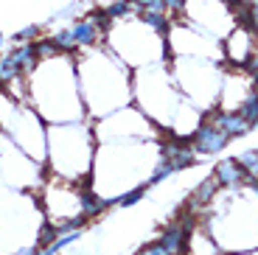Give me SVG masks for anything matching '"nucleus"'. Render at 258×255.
I'll list each match as a JSON object with an SVG mask.
<instances>
[{
	"label": "nucleus",
	"mask_w": 258,
	"mask_h": 255,
	"mask_svg": "<svg viewBox=\"0 0 258 255\" xmlns=\"http://www.w3.org/2000/svg\"><path fill=\"white\" fill-rule=\"evenodd\" d=\"M28 104L45 123H71L87 118L79 90L76 53L39 59L28 73Z\"/></svg>",
	"instance_id": "nucleus-1"
},
{
	"label": "nucleus",
	"mask_w": 258,
	"mask_h": 255,
	"mask_svg": "<svg viewBox=\"0 0 258 255\" xmlns=\"http://www.w3.org/2000/svg\"><path fill=\"white\" fill-rule=\"evenodd\" d=\"M79 90L87 118L98 121L104 115L132 104V71L107 48H87L76 53Z\"/></svg>",
	"instance_id": "nucleus-2"
},
{
	"label": "nucleus",
	"mask_w": 258,
	"mask_h": 255,
	"mask_svg": "<svg viewBox=\"0 0 258 255\" xmlns=\"http://www.w3.org/2000/svg\"><path fill=\"white\" fill-rule=\"evenodd\" d=\"M96 129L90 118L48 126V157L53 177L76 185H93V163H96Z\"/></svg>",
	"instance_id": "nucleus-3"
},
{
	"label": "nucleus",
	"mask_w": 258,
	"mask_h": 255,
	"mask_svg": "<svg viewBox=\"0 0 258 255\" xmlns=\"http://www.w3.org/2000/svg\"><path fill=\"white\" fill-rule=\"evenodd\" d=\"M107 51L115 53L129 71H143L152 65H166L171 59L168 51V37L157 34L155 28H149L138 14L126 20H115L112 28L104 37Z\"/></svg>",
	"instance_id": "nucleus-4"
},
{
	"label": "nucleus",
	"mask_w": 258,
	"mask_h": 255,
	"mask_svg": "<svg viewBox=\"0 0 258 255\" xmlns=\"http://www.w3.org/2000/svg\"><path fill=\"white\" fill-rule=\"evenodd\" d=\"M168 73L180 87V93L202 112L219 107L222 79H225V62L202 56H171Z\"/></svg>",
	"instance_id": "nucleus-5"
},
{
	"label": "nucleus",
	"mask_w": 258,
	"mask_h": 255,
	"mask_svg": "<svg viewBox=\"0 0 258 255\" xmlns=\"http://www.w3.org/2000/svg\"><path fill=\"white\" fill-rule=\"evenodd\" d=\"M222 56H225V62L233 65V68H247L250 59L255 56V31L247 28V26H236L225 37Z\"/></svg>",
	"instance_id": "nucleus-6"
},
{
	"label": "nucleus",
	"mask_w": 258,
	"mask_h": 255,
	"mask_svg": "<svg viewBox=\"0 0 258 255\" xmlns=\"http://www.w3.org/2000/svg\"><path fill=\"white\" fill-rule=\"evenodd\" d=\"M230 141H233L230 135L222 132L219 126H213V123L205 121V118H202V123L194 129V135H191V146H194V152L200 154V157L222 154L227 146H230Z\"/></svg>",
	"instance_id": "nucleus-7"
},
{
	"label": "nucleus",
	"mask_w": 258,
	"mask_h": 255,
	"mask_svg": "<svg viewBox=\"0 0 258 255\" xmlns=\"http://www.w3.org/2000/svg\"><path fill=\"white\" fill-rule=\"evenodd\" d=\"M213 179L219 182L222 191H236V188H244L247 182H250V177H247V171L241 168L239 157H225L219 160L216 166H213Z\"/></svg>",
	"instance_id": "nucleus-8"
},
{
	"label": "nucleus",
	"mask_w": 258,
	"mask_h": 255,
	"mask_svg": "<svg viewBox=\"0 0 258 255\" xmlns=\"http://www.w3.org/2000/svg\"><path fill=\"white\" fill-rule=\"evenodd\" d=\"M202 118H205V121H211L213 126H219L222 132H227L233 138V141H236V138H247V135L252 132V123L250 121H244V118H241L239 112H230V109H211V112H205L202 115Z\"/></svg>",
	"instance_id": "nucleus-9"
},
{
	"label": "nucleus",
	"mask_w": 258,
	"mask_h": 255,
	"mask_svg": "<svg viewBox=\"0 0 258 255\" xmlns=\"http://www.w3.org/2000/svg\"><path fill=\"white\" fill-rule=\"evenodd\" d=\"M146 194H149L146 185H132V188H126V191L115 194V197L110 199V205H118V208H132V205L143 202V199H146Z\"/></svg>",
	"instance_id": "nucleus-10"
},
{
	"label": "nucleus",
	"mask_w": 258,
	"mask_h": 255,
	"mask_svg": "<svg viewBox=\"0 0 258 255\" xmlns=\"http://www.w3.org/2000/svg\"><path fill=\"white\" fill-rule=\"evenodd\" d=\"M104 12L110 14L112 23H115V20H126V17H132V14H138L132 0H112V3H107V6H104Z\"/></svg>",
	"instance_id": "nucleus-11"
},
{
	"label": "nucleus",
	"mask_w": 258,
	"mask_h": 255,
	"mask_svg": "<svg viewBox=\"0 0 258 255\" xmlns=\"http://www.w3.org/2000/svg\"><path fill=\"white\" fill-rule=\"evenodd\" d=\"M233 112H239L244 121H250L252 126H258V93H255L252 98H247V101L241 104L239 109H233Z\"/></svg>",
	"instance_id": "nucleus-12"
},
{
	"label": "nucleus",
	"mask_w": 258,
	"mask_h": 255,
	"mask_svg": "<svg viewBox=\"0 0 258 255\" xmlns=\"http://www.w3.org/2000/svg\"><path fill=\"white\" fill-rule=\"evenodd\" d=\"M239 163H241V168L247 171V177H250V179L258 177V149H250V152L239 154ZM247 185H250V182H247Z\"/></svg>",
	"instance_id": "nucleus-13"
},
{
	"label": "nucleus",
	"mask_w": 258,
	"mask_h": 255,
	"mask_svg": "<svg viewBox=\"0 0 258 255\" xmlns=\"http://www.w3.org/2000/svg\"><path fill=\"white\" fill-rule=\"evenodd\" d=\"M84 6H87V0H73L71 6H64L62 12H56V14H53V23H56V20H71V17H76V14L82 12ZM76 20H79V17H76Z\"/></svg>",
	"instance_id": "nucleus-14"
},
{
	"label": "nucleus",
	"mask_w": 258,
	"mask_h": 255,
	"mask_svg": "<svg viewBox=\"0 0 258 255\" xmlns=\"http://www.w3.org/2000/svg\"><path fill=\"white\" fill-rule=\"evenodd\" d=\"M39 31H42V26H37V23H34V26H26L23 31H17L12 39H14V42H34V39L39 37Z\"/></svg>",
	"instance_id": "nucleus-15"
},
{
	"label": "nucleus",
	"mask_w": 258,
	"mask_h": 255,
	"mask_svg": "<svg viewBox=\"0 0 258 255\" xmlns=\"http://www.w3.org/2000/svg\"><path fill=\"white\" fill-rule=\"evenodd\" d=\"M138 255H168V249L163 247V241L157 238V241H149V244H143V247L138 249Z\"/></svg>",
	"instance_id": "nucleus-16"
},
{
	"label": "nucleus",
	"mask_w": 258,
	"mask_h": 255,
	"mask_svg": "<svg viewBox=\"0 0 258 255\" xmlns=\"http://www.w3.org/2000/svg\"><path fill=\"white\" fill-rule=\"evenodd\" d=\"M247 71H250V76L255 79V84H258V53L250 59V65H247Z\"/></svg>",
	"instance_id": "nucleus-17"
},
{
	"label": "nucleus",
	"mask_w": 258,
	"mask_h": 255,
	"mask_svg": "<svg viewBox=\"0 0 258 255\" xmlns=\"http://www.w3.org/2000/svg\"><path fill=\"white\" fill-rule=\"evenodd\" d=\"M0 53H6V34L0 31Z\"/></svg>",
	"instance_id": "nucleus-18"
},
{
	"label": "nucleus",
	"mask_w": 258,
	"mask_h": 255,
	"mask_svg": "<svg viewBox=\"0 0 258 255\" xmlns=\"http://www.w3.org/2000/svg\"><path fill=\"white\" fill-rule=\"evenodd\" d=\"M255 53H258V34H255Z\"/></svg>",
	"instance_id": "nucleus-19"
},
{
	"label": "nucleus",
	"mask_w": 258,
	"mask_h": 255,
	"mask_svg": "<svg viewBox=\"0 0 258 255\" xmlns=\"http://www.w3.org/2000/svg\"><path fill=\"white\" fill-rule=\"evenodd\" d=\"M0 90H3V79H0Z\"/></svg>",
	"instance_id": "nucleus-20"
}]
</instances>
